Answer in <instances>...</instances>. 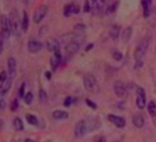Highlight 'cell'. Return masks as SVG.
<instances>
[{"label": "cell", "mask_w": 156, "mask_h": 142, "mask_svg": "<svg viewBox=\"0 0 156 142\" xmlns=\"http://www.w3.org/2000/svg\"><path fill=\"white\" fill-rule=\"evenodd\" d=\"M87 132V125L84 120H80L76 123L74 128V134L76 137H82Z\"/></svg>", "instance_id": "ba28073f"}, {"label": "cell", "mask_w": 156, "mask_h": 142, "mask_svg": "<svg viewBox=\"0 0 156 142\" xmlns=\"http://www.w3.org/2000/svg\"><path fill=\"white\" fill-rule=\"evenodd\" d=\"M4 39H5V38L3 37V35L2 34V33L0 32V54H2V51H3Z\"/></svg>", "instance_id": "d590c367"}, {"label": "cell", "mask_w": 156, "mask_h": 142, "mask_svg": "<svg viewBox=\"0 0 156 142\" xmlns=\"http://www.w3.org/2000/svg\"><path fill=\"white\" fill-rule=\"evenodd\" d=\"M44 75H45V77L47 80H51V73L50 72V71H46L45 74H44Z\"/></svg>", "instance_id": "f35d334b"}, {"label": "cell", "mask_w": 156, "mask_h": 142, "mask_svg": "<svg viewBox=\"0 0 156 142\" xmlns=\"http://www.w3.org/2000/svg\"><path fill=\"white\" fill-rule=\"evenodd\" d=\"M83 86L87 92L90 93H98L100 92V86L97 79L93 74H87L83 77Z\"/></svg>", "instance_id": "6da1fadb"}, {"label": "cell", "mask_w": 156, "mask_h": 142, "mask_svg": "<svg viewBox=\"0 0 156 142\" xmlns=\"http://www.w3.org/2000/svg\"><path fill=\"white\" fill-rule=\"evenodd\" d=\"M70 41V42L66 45L65 50L68 54L73 55L80 50V46H81L82 44H80L79 42H77V41H76L75 40H73L72 38Z\"/></svg>", "instance_id": "30bf717a"}, {"label": "cell", "mask_w": 156, "mask_h": 142, "mask_svg": "<svg viewBox=\"0 0 156 142\" xmlns=\"http://www.w3.org/2000/svg\"><path fill=\"white\" fill-rule=\"evenodd\" d=\"M92 2L91 12L94 15H99L103 11L106 2L103 0H93Z\"/></svg>", "instance_id": "4fadbf2b"}, {"label": "cell", "mask_w": 156, "mask_h": 142, "mask_svg": "<svg viewBox=\"0 0 156 142\" xmlns=\"http://www.w3.org/2000/svg\"><path fill=\"white\" fill-rule=\"evenodd\" d=\"M93 47H94V44H89L86 47V49H85V50H86V51H89V50H90V49H92Z\"/></svg>", "instance_id": "60d3db41"}, {"label": "cell", "mask_w": 156, "mask_h": 142, "mask_svg": "<svg viewBox=\"0 0 156 142\" xmlns=\"http://www.w3.org/2000/svg\"><path fill=\"white\" fill-rule=\"evenodd\" d=\"M74 28L75 30H77L78 31H82L86 28V26L84 25H83V24H77V25H75Z\"/></svg>", "instance_id": "8d00e7d4"}, {"label": "cell", "mask_w": 156, "mask_h": 142, "mask_svg": "<svg viewBox=\"0 0 156 142\" xmlns=\"http://www.w3.org/2000/svg\"><path fill=\"white\" fill-rule=\"evenodd\" d=\"M33 99H34V95H33L32 92H27L25 95V97H24V100H25V102L26 103L27 105H30L33 101Z\"/></svg>", "instance_id": "83f0119b"}, {"label": "cell", "mask_w": 156, "mask_h": 142, "mask_svg": "<svg viewBox=\"0 0 156 142\" xmlns=\"http://www.w3.org/2000/svg\"><path fill=\"white\" fill-rule=\"evenodd\" d=\"M11 142H18V141H17V140H12Z\"/></svg>", "instance_id": "bcb514c9"}, {"label": "cell", "mask_w": 156, "mask_h": 142, "mask_svg": "<svg viewBox=\"0 0 156 142\" xmlns=\"http://www.w3.org/2000/svg\"><path fill=\"white\" fill-rule=\"evenodd\" d=\"M97 142H107L106 141V139L104 137L101 136V137H99L97 139Z\"/></svg>", "instance_id": "ab89813d"}, {"label": "cell", "mask_w": 156, "mask_h": 142, "mask_svg": "<svg viewBox=\"0 0 156 142\" xmlns=\"http://www.w3.org/2000/svg\"><path fill=\"white\" fill-rule=\"evenodd\" d=\"M61 61V54L60 50H56L55 52H54V55L51 58V67L53 71H55L58 68V67L59 66L60 63Z\"/></svg>", "instance_id": "9a60e30c"}, {"label": "cell", "mask_w": 156, "mask_h": 142, "mask_svg": "<svg viewBox=\"0 0 156 142\" xmlns=\"http://www.w3.org/2000/svg\"><path fill=\"white\" fill-rule=\"evenodd\" d=\"M132 34H133V28L131 27H127L122 31V34H121V38H122V41L124 43H127L130 41L132 38Z\"/></svg>", "instance_id": "ffe728a7"}, {"label": "cell", "mask_w": 156, "mask_h": 142, "mask_svg": "<svg viewBox=\"0 0 156 142\" xmlns=\"http://www.w3.org/2000/svg\"><path fill=\"white\" fill-rule=\"evenodd\" d=\"M48 11V7L46 5H41L37 7L33 14V22L35 24H38L44 19Z\"/></svg>", "instance_id": "5b68a950"}, {"label": "cell", "mask_w": 156, "mask_h": 142, "mask_svg": "<svg viewBox=\"0 0 156 142\" xmlns=\"http://www.w3.org/2000/svg\"><path fill=\"white\" fill-rule=\"evenodd\" d=\"M91 6L90 2L89 0H85L84 5H83V12L86 13L90 12L91 11Z\"/></svg>", "instance_id": "f546056e"}, {"label": "cell", "mask_w": 156, "mask_h": 142, "mask_svg": "<svg viewBox=\"0 0 156 142\" xmlns=\"http://www.w3.org/2000/svg\"><path fill=\"white\" fill-rule=\"evenodd\" d=\"M85 101H86L87 105V106H89V107L92 108L93 109H97V104H96V103L94 102H93L92 100L89 99H86V100H85Z\"/></svg>", "instance_id": "d6a6232c"}, {"label": "cell", "mask_w": 156, "mask_h": 142, "mask_svg": "<svg viewBox=\"0 0 156 142\" xmlns=\"http://www.w3.org/2000/svg\"><path fill=\"white\" fill-rule=\"evenodd\" d=\"M146 1L148 2V4H149V5L151 3V0H146Z\"/></svg>", "instance_id": "f6af8a7d"}, {"label": "cell", "mask_w": 156, "mask_h": 142, "mask_svg": "<svg viewBox=\"0 0 156 142\" xmlns=\"http://www.w3.org/2000/svg\"><path fill=\"white\" fill-rule=\"evenodd\" d=\"M39 99L41 101V102H45L48 99V95L47 92L44 91V89H41L39 90Z\"/></svg>", "instance_id": "4316f807"}, {"label": "cell", "mask_w": 156, "mask_h": 142, "mask_svg": "<svg viewBox=\"0 0 156 142\" xmlns=\"http://www.w3.org/2000/svg\"><path fill=\"white\" fill-rule=\"evenodd\" d=\"M24 142H36V141L35 140H32V139H31V138H26Z\"/></svg>", "instance_id": "7bdbcfd3"}, {"label": "cell", "mask_w": 156, "mask_h": 142, "mask_svg": "<svg viewBox=\"0 0 156 142\" xmlns=\"http://www.w3.org/2000/svg\"><path fill=\"white\" fill-rule=\"evenodd\" d=\"M25 119H26L28 123L31 125H37V124H38V120H37V117L34 116V115H31V114L26 115Z\"/></svg>", "instance_id": "d4e9b609"}, {"label": "cell", "mask_w": 156, "mask_h": 142, "mask_svg": "<svg viewBox=\"0 0 156 142\" xmlns=\"http://www.w3.org/2000/svg\"><path fill=\"white\" fill-rule=\"evenodd\" d=\"M136 106L139 109H144L146 106V96L143 88L139 87L136 91Z\"/></svg>", "instance_id": "52a82bcc"}, {"label": "cell", "mask_w": 156, "mask_h": 142, "mask_svg": "<svg viewBox=\"0 0 156 142\" xmlns=\"http://www.w3.org/2000/svg\"><path fill=\"white\" fill-rule=\"evenodd\" d=\"M142 6L143 9V16L145 18H148L150 16L149 4L146 0H142Z\"/></svg>", "instance_id": "cb8c5ba5"}, {"label": "cell", "mask_w": 156, "mask_h": 142, "mask_svg": "<svg viewBox=\"0 0 156 142\" xmlns=\"http://www.w3.org/2000/svg\"><path fill=\"white\" fill-rule=\"evenodd\" d=\"M9 19L12 33L14 35H19L20 34V30L22 29V27H21L20 19H19V16L17 10L13 9L10 12L9 16Z\"/></svg>", "instance_id": "7a4b0ae2"}, {"label": "cell", "mask_w": 156, "mask_h": 142, "mask_svg": "<svg viewBox=\"0 0 156 142\" xmlns=\"http://www.w3.org/2000/svg\"><path fill=\"white\" fill-rule=\"evenodd\" d=\"M25 83H23L21 85L19 90V95L20 98H24L25 97Z\"/></svg>", "instance_id": "4dcf8cb0"}, {"label": "cell", "mask_w": 156, "mask_h": 142, "mask_svg": "<svg viewBox=\"0 0 156 142\" xmlns=\"http://www.w3.org/2000/svg\"><path fill=\"white\" fill-rule=\"evenodd\" d=\"M13 126L16 131H22L24 129V124L22 119L19 117L15 118L13 120Z\"/></svg>", "instance_id": "603a6c76"}, {"label": "cell", "mask_w": 156, "mask_h": 142, "mask_svg": "<svg viewBox=\"0 0 156 142\" xmlns=\"http://www.w3.org/2000/svg\"><path fill=\"white\" fill-rule=\"evenodd\" d=\"M114 92L115 95L119 98H123L126 95L127 89L126 84L121 80H116L113 85Z\"/></svg>", "instance_id": "8992f818"}, {"label": "cell", "mask_w": 156, "mask_h": 142, "mask_svg": "<svg viewBox=\"0 0 156 142\" xmlns=\"http://www.w3.org/2000/svg\"><path fill=\"white\" fill-rule=\"evenodd\" d=\"M42 44L40 41L36 40H29L28 43V50L30 53L35 54L39 52L42 49Z\"/></svg>", "instance_id": "7c38bea8"}, {"label": "cell", "mask_w": 156, "mask_h": 142, "mask_svg": "<svg viewBox=\"0 0 156 142\" xmlns=\"http://www.w3.org/2000/svg\"><path fill=\"white\" fill-rule=\"evenodd\" d=\"M19 100L17 99H15L11 103V106H10V109H11V111L12 112H16V110L19 109Z\"/></svg>", "instance_id": "f1b7e54d"}, {"label": "cell", "mask_w": 156, "mask_h": 142, "mask_svg": "<svg viewBox=\"0 0 156 142\" xmlns=\"http://www.w3.org/2000/svg\"><path fill=\"white\" fill-rule=\"evenodd\" d=\"M91 1H93V0H91Z\"/></svg>", "instance_id": "c3c4849f"}, {"label": "cell", "mask_w": 156, "mask_h": 142, "mask_svg": "<svg viewBox=\"0 0 156 142\" xmlns=\"http://www.w3.org/2000/svg\"><path fill=\"white\" fill-rule=\"evenodd\" d=\"M21 27H22V30L24 32H27V31L28 29V27H29V19H28V15L26 11H23V12H22Z\"/></svg>", "instance_id": "d6986e66"}, {"label": "cell", "mask_w": 156, "mask_h": 142, "mask_svg": "<svg viewBox=\"0 0 156 142\" xmlns=\"http://www.w3.org/2000/svg\"><path fill=\"white\" fill-rule=\"evenodd\" d=\"M73 103V99L71 96H67L64 101V106L66 107H69Z\"/></svg>", "instance_id": "836d02e7"}, {"label": "cell", "mask_w": 156, "mask_h": 142, "mask_svg": "<svg viewBox=\"0 0 156 142\" xmlns=\"http://www.w3.org/2000/svg\"><path fill=\"white\" fill-rule=\"evenodd\" d=\"M0 25H1V31L5 39L9 38L12 34L11 27H10L9 19L5 15H2L0 17Z\"/></svg>", "instance_id": "277c9868"}, {"label": "cell", "mask_w": 156, "mask_h": 142, "mask_svg": "<svg viewBox=\"0 0 156 142\" xmlns=\"http://www.w3.org/2000/svg\"><path fill=\"white\" fill-rule=\"evenodd\" d=\"M107 118L108 120H109L111 123L113 124L115 126H116L117 128H122L126 126L125 119L121 117V116H115V115L113 114H109Z\"/></svg>", "instance_id": "8fae6325"}, {"label": "cell", "mask_w": 156, "mask_h": 142, "mask_svg": "<svg viewBox=\"0 0 156 142\" xmlns=\"http://www.w3.org/2000/svg\"><path fill=\"white\" fill-rule=\"evenodd\" d=\"M80 5L76 2H71V3L67 4L64 8V15L65 17H69L73 14H78L80 12Z\"/></svg>", "instance_id": "9c48e42d"}, {"label": "cell", "mask_w": 156, "mask_h": 142, "mask_svg": "<svg viewBox=\"0 0 156 142\" xmlns=\"http://www.w3.org/2000/svg\"><path fill=\"white\" fill-rule=\"evenodd\" d=\"M103 1H104V2H108V1H109V0H103Z\"/></svg>", "instance_id": "7dc6e473"}, {"label": "cell", "mask_w": 156, "mask_h": 142, "mask_svg": "<svg viewBox=\"0 0 156 142\" xmlns=\"http://www.w3.org/2000/svg\"><path fill=\"white\" fill-rule=\"evenodd\" d=\"M117 6H118V2H112V3L109 4V5H108L107 8H106V13L107 15L112 14V13H113L116 10Z\"/></svg>", "instance_id": "484cf974"}, {"label": "cell", "mask_w": 156, "mask_h": 142, "mask_svg": "<svg viewBox=\"0 0 156 142\" xmlns=\"http://www.w3.org/2000/svg\"><path fill=\"white\" fill-rule=\"evenodd\" d=\"M112 57L117 61H119L122 59L123 56H122V53L119 51H115L113 54H112Z\"/></svg>", "instance_id": "1f68e13d"}, {"label": "cell", "mask_w": 156, "mask_h": 142, "mask_svg": "<svg viewBox=\"0 0 156 142\" xmlns=\"http://www.w3.org/2000/svg\"><path fill=\"white\" fill-rule=\"evenodd\" d=\"M21 1H22V2H23L24 4H25V5H27V4L28 3V1H29V0H21Z\"/></svg>", "instance_id": "ee69618b"}, {"label": "cell", "mask_w": 156, "mask_h": 142, "mask_svg": "<svg viewBox=\"0 0 156 142\" xmlns=\"http://www.w3.org/2000/svg\"><path fill=\"white\" fill-rule=\"evenodd\" d=\"M148 44H149V41L147 38H145L144 40H142L138 44L134 51V58L136 60V62L142 61V58L144 57L147 50H148Z\"/></svg>", "instance_id": "3957f363"}, {"label": "cell", "mask_w": 156, "mask_h": 142, "mask_svg": "<svg viewBox=\"0 0 156 142\" xmlns=\"http://www.w3.org/2000/svg\"><path fill=\"white\" fill-rule=\"evenodd\" d=\"M8 70H9V77L11 79H14L16 75V67H17V63L14 57H9L8 59Z\"/></svg>", "instance_id": "5bb4252c"}, {"label": "cell", "mask_w": 156, "mask_h": 142, "mask_svg": "<svg viewBox=\"0 0 156 142\" xmlns=\"http://www.w3.org/2000/svg\"><path fill=\"white\" fill-rule=\"evenodd\" d=\"M4 127V122L0 119V130H2Z\"/></svg>", "instance_id": "b9f144b4"}, {"label": "cell", "mask_w": 156, "mask_h": 142, "mask_svg": "<svg viewBox=\"0 0 156 142\" xmlns=\"http://www.w3.org/2000/svg\"><path fill=\"white\" fill-rule=\"evenodd\" d=\"M7 79H8V77H7L6 72L4 71V70L1 71V72H0V82H1V83H4Z\"/></svg>", "instance_id": "e575fe53"}, {"label": "cell", "mask_w": 156, "mask_h": 142, "mask_svg": "<svg viewBox=\"0 0 156 142\" xmlns=\"http://www.w3.org/2000/svg\"><path fill=\"white\" fill-rule=\"evenodd\" d=\"M109 36L112 40H116L117 38H119V34H120V27H119V25H116V24L112 25L110 29H109Z\"/></svg>", "instance_id": "ac0fdd59"}, {"label": "cell", "mask_w": 156, "mask_h": 142, "mask_svg": "<svg viewBox=\"0 0 156 142\" xmlns=\"http://www.w3.org/2000/svg\"><path fill=\"white\" fill-rule=\"evenodd\" d=\"M148 112L149 113V115L151 116V117L154 119V122L156 120V103L154 101L149 102V103L148 104Z\"/></svg>", "instance_id": "7402d4cb"}, {"label": "cell", "mask_w": 156, "mask_h": 142, "mask_svg": "<svg viewBox=\"0 0 156 142\" xmlns=\"http://www.w3.org/2000/svg\"><path fill=\"white\" fill-rule=\"evenodd\" d=\"M52 116L54 119L57 120H61V119H66L69 117V113L64 110H55L52 113Z\"/></svg>", "instance_id": "44dd1931"}, {"label": "cell", "mask_w": 156, "mask_h": 142, "mask_svg": "<svg viewBox=\"0 0 156 142\" xmlns=\"http://www.w3.org/2000/svg\"><path fill=\"white\" fill-rule=\"evenodd\" d=\"M6 106V103L4 99H0V111L3 110Z\"/></svg>", "instance_id": "74e56055"}, {"label": "cell", "mask_w": 156, "mask_h": 142, "mask_svg": "<svg viewBox=\"0 0 156 142\" xmlns=\"http://www.w3.org/2000/svg\"><path fill=\"white\" fill-rule=\"evenodd\" d=\"M46 46L49 51L55 52L56 50H60V43L56 38H49L46 41Z\"/></svg>", "instance_id": "2e32d148"}, {"label": "cell", "mask_w": 156, "mask_h": 142, "mask_svg": "<svg viewBox=\"0 0 156 142\" xmlns=\"http://www.w3.org/2000/svg\"><path fill=\"white\" fill-rule=\"evenodd\" d=\"M133 123L136 128H142L145 125V119L141 113H136L133 118Z\"/></svg>", "instance_id": "e0dca14e"}]
</instances>
